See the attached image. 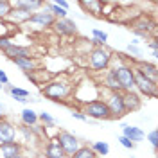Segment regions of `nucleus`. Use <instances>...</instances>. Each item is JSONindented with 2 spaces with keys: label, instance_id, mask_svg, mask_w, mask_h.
<instances>
[{
  "label": "nucleus",
  "instance_id": "nucleus-19",
  "mask_svg": "<svg viewBox=\"0 0 158 158\" xmlns=\"http://www.w3.org/2000/svg\"><path fill=\"white\" fill-rule=\"evenodd\" d=\"M13 63L18 67V69H22L25 74L27 72H32V70L38 69V59L36 58H18V59H13Z\"/></svg>",
  "mask_w": 158,
  "mask_h": 158
},
{
  "label": "nucleus",
  "instance_id": "nucleus-6",
  "mask_svg": "<svg viewBox=\"0 0 158 158\" xmlns=\"http://www.w3.org/2000/svg\"><path fill=\"white\" fill-rule=\"evenodd\" d=\"M58 142L61 149H63V153H65V156H74L76 153H77V149L81 148V142H79V138L74 135V133H69V131H58Z\"/></svg>",
  "mask_w": 158,
  "mask_h": 158
},
{
  "label": "nucleus",
  "instance_id": "nucleus-34",
  "mask_svg": "<svg viewBox=\"0 0 158 158\" xmlns=\"http://www.w3.org/2000/svg\"><path fill=\"white\" fill-rule=\"evenodd\" d=\"M70 115H72L74 118H77V120H81V122H90L88 118H86L85 115H83V113H81V111H72Z\"/></svg>",
  "mask_w": 158,
  "mask_h": 158
},
{
  "label": "nucleus",
  "instance_id": "nucleus-20",
  "mask_svg": "<svg viewBox=\"0 0 158 158\" xmlns=\"http://www.w3.org/2000/svg\"><path fill=\"white\" fill-rule=\"evenodd\" d=\"M20 118H22V124L27 126V128H34L36 122H38V113L32 108H23L22 113H20Z\"/></svg>",
  "mask_w": 158,
  "mask_h": 158
},
{
  "label": "nucleus",
  "instance_id": "nucleus-4",
  "mask_svg": "<svg viewBox=\"0 0 158 158\" xmlns=\"http://www.w3.org/2000/svg\"><path fill=\"white\" fill-rule=\"evenodd\" d=\"M81 113L88 118V120L90 118H92V120H108L110 118L108 106H106V102H104L102 99H95V101H92V102H86Z\"/></svg>",
  "mask_w": 158,
  "mask_h": 158
},
{
  "label": "nucleus",
  "instance_id": "nucleus-11",
  "mask_svg": "<svg viewBox=\"0 0 158 158\" xmlns=\"http://www.w3.org/2000/svg\"><path fill=\"white\" fill-rule=\"evenodd\" d=\"M4 54L13 61V59H18V58H36L32 56L29 47H22V45H16V43H11L7 49L4 50Z\"/></svg>",
  "mask_w": 158,
  "mask_h": 158
},
{
  "label": "nucleus",
  "instance_id": "nucleus-36",
  "mask_svg": "<svg viewBox=\"0 0 158 158\" xmlns=\"http://www.w3.org/2000/svg\"><path fill=\"white\" fill-rule=\"evenodd\" d=\"M54 4H56L58 7H61V9H65V11H69V7H70V4L67 2V0H56Z\"/></svg>",
  "mask_w": 158,
  "mask_h": 158
},
{
  "label": "nucleus",
  "instance_id": "nucleus-12",
  "mask_svg": "<svg viewBox=\"0 0 158 158\" xmlns=\"http://www.w3.org/2000/svg\"><path fill=\"white\" fill-rule=\"evenodd\" d=\"M43 4H45V2H41V0H15V2H11L13 7L22 9V11H25V13H31V15L41 9Z\"/></svg>",
  "mask_w": 158,
  "mask_h": 158
},
{
  "label": "nucleus",
  "instance_id": "nucleus-28",
  "mask_svg": "<svg viewBox=\"0 0 158 158\" xmlns=\"http://www.w3.org/2000/svg\"><path fill=\"white\" fill-rule=\"evenodd\" d=\"M72 158H97V155H95L88 146H81V148L77 149V153H76Z\"/></svg>",
  "mask_w": 158,
  "mask_h": 158
},
{
  "label": "nucleus",
  "instance_id": "nucleus-29",
  "mask_svg": "<svg viewBox=\"0 0 158 158\" xmlns=\"http://www.w3.org/2000/svg\"><path fill=\"white\" fill-rule=\"evenodd\" d=\"M38 120H41L45 126H54L56 124V120H54V117L50 115V113H47V111H41V113H38Z\"/></svg>",
  "mask_w": 158,
  "mask_h": 158
},
{
  "label": "nucleus",
  "instance_id": "nucleus-2",
  "mask_svg": "<svg viewBox=\"0 0 158 158\" xmlns=\"http://www.w3.org/2000/svg\"><path fill=\"white\" fill-rule=\"evenodd\" d=\"M111 69L115 70V76H117L118 86H120V92L122 94L135 92V76H133V67L131 65L120 63V65H115Z\"/></svg>",
  "mask_w": 158,
  "mask_h": 158
},
{
  "label": "nucleus",
  "instance_id": "nucleus-37",
  "mask_svg": "<svg viewBox=\"0 0 158 158\" xmlns=\"http://www.w3.org/2000/svg\"><path fill=\"white\" fill-rule=\"evenodd\" d=\"M148 45L151 47V50H153V52H158V43L155 41V40H153V41H149Z\"/></svg>",
  "mask_w": 158,
  "mask_h": 158
},
{
  "label": "nucleus",
  "instance_id": "nucleus-15",
  "mask_svg": "<svg viewBox=\"0 0 158 158\" xmlns=\"http://www.w3.org/2000/svg\"><path fill=\"white\" fill-rule=\"evenodd\" d=\"M102 83H104V88L108 92H120V86H118L117 76H115V70L110 67L108 70H104V77H102Z\"/></svg>",
  "mask_w": 158,
  "mask_h": 158
},
{
  "label": "nucleus",
  "instance_id": "nucleus-21",
  "mask_svg": "<svg viewBox=\"0 0 158 158\" xmlns=\"http://www.w3.org/2000/svg\"><path fill=\"white\" fill-rule=\"evenodd\" d=\"M7 18H9L13 23H16V25H22V23H27V22H29L31 13H25V11L16 9V7H11L9 15H7Z\"/></svg>",
  "mask_w": 158,
  "mask_h": 158
},
{
  "label": "nucleus",
  "instance_id": "nucleus-40",
  "mask_svg": "<svg viewBox=\"0 0 158 158\" xmlns=\"http://www.w3.org/2000/svg\"><path fill=\"white\" fill-rule=\"evenodd\" d=\"M0 110H2V111H4V104H2V102H0Z\"/></svg>",
  "mask_w": 158,
  "mask_h": 158
},
{
  "label": "nucleus",
  "instance_id": "nucleus-26",
  "mask_svg": "<svg viewBox=\"0 0 158 158\" xmlns=\"http://www.w3.org/2000/svg\"><path fill=\"white\" fill-rule=\"evenodd\" d=\"M92 151L97 155V156H106L110 153V146H108V142H94L92 144Z\"/></svg>",
  "mask_w": 158,
  "mask_h": 158
},
{
  "label": "nucleus",
  "instance_id": "nucleus-42",
  "mask_svg": "<svg viewBox=\"0 0 158 158\" xmlns=\"http://www.w3.org/2000/svg\"><path fill=\"white\" fill-rule=\"evenodd\" d=\"M67 158H70V156H67Z\"/></svg>",
  "mask_w": 158,
  "mask_h": 158
},
{
  "label": "nucleus",
  "instance_id": "nucleus-27",
  "mask_svg": "<svg viewBox=\"0 0 158 158\" xmlns=\"http://www.w3.org/2000/svg\"><path fill=\"white\" fill-rule=\"evenodd\" d=\"M4 88L9 92L11 95H13V99H22V97H29V92L23 88H18V86H4Z\"/></svg>",
  "mask_w": 158,
  "mask_h": 158
},
{
  "label": "nucleus",
  "instance_id": "nucleus-38",
  "mask_svg": "<svg viewBox=\"0 0 158 158\" xmlns=\"http://www.w3.org/2000/svg\"><path fill=\"white\" fill-rule=\"evenodd\" d=\"M0 120H4V111L0 110Z\"/></svg>",
  "mask_w": 158,
  "mask_h": 158
},
{
  "label": "nucleus",
  "instance_id": "nucleus-1",
  "mask_svg": "<svg viewBox=\"0 0 158 158\" xmlns=\"http://www.w3.org/2000/svg\"><path fill=\"white\" fill-rule=\"evenodd\" d=\"M72 92H74V85L70 83L69 79H61V77H54L45 86H41V94L47 99L54 101V102L67 101L72 95Z\"/></svg>",
  "mask_w": 158,
  "mask_h": 158
},
{
  "label": "nucleus",
  "instance_id": "nucleus-7",
  "mask_svg": "<svg viewBox=\"0 0 158 158\" xmlns=\"http://www.w3.org/2000/svg\"><path fill=\"white\" fill-rule=\"evenodd\" d=\"M54 22H56V18L52 16V13H50V11L45 7V4H43V7H41V9L31 15L27 25H38L40 29H49V27L54 25Z\"/></svg>",
  "mask_w": 158,
  "mask_h": 158
},
{
  "label": "nucleus",
  "instance_id": "nucleus-14",
  "mask_svg": "<svg viewBox=\"0 0 158 158\" xmlns=\"http://www.w3.org/2000/svg\"><path fill=\"white\" fill-rule=\"evenodd\" d=\"M27 77L34 83V85H38V86H43V85H47L49 81H52L54 79V74H50V72H45V70H32V72H27L25 74Z\"/></svg>",
  "mask_w": 158,
  "mask_h": 158
},
{
  "label": "nucleus",
  "instance_id": "nucleus-25",
  "mask_svg": "<svg viewBox=\"0 0 158 158\" xmlns=\"http://www.w3.org/2000/svg\"><path fill=\"white\" fill-rule=\"evenodd\" d=\"M45 7L52 13V16L56 20H59V18H67V15H69V11H65V9H61V7H58L54 2H45Z\"/></svg>",
  "mask_w": 158,
  "mask_h": 158
},
{
  "label": "nucleus",
  "instance_id": "nucleus-31",
  "mask_svg": "<svg viewBox=\"0 0 158 158\" xmlns=\"http://www.w3.org/2000/svg\"><path fill=\"white\" fill-rule=\"evenodd\" d=\"M148 140L151 142V146H153L155 149L158 148V131L156 129H153L151 133H148Z\"/></svg>",
  "mask_w": 158,
  "mask_h": 158
},
{
  "label": "nucleus",
  "instance_id": "nucleus-3",
  "mask_svg": "<svg viewBox=\"0 0 158 158\" xmlns=\"http://www.w3.org/2000/svg\"><path fill=\"white\" fill-rule=\"evenodd\" d=\"M90 69L94 72H104L110 69V63H111V52L106 47H95V49L90 50Z\"/></svg>",
  "mask_w": 158,
  "mask_h": 158
},
{
  "label": "nucleus",
  "instance_id": "nucleus-23",
  "mask_svg": "<svg viewBox=\"0 0 158 158\" xmlns=\"http://www.w3.org/2000/svg\"><path fill=\"white\" fill-rule=\"evenodd\" d=\"M135 69L142 74V76H146L149 81H153V83H156V67L153 65V63H140L138 67Z\"/></svg>",
  "mask_w": 158,
  "mask_h": 158
},
{
  "label": "nucleus",
  "instance_id": "nucleus-9",
  "mask_svg": "<svg viewBox=\"0 0 158 158\" xmlns=\"http://www.w3.org/2000/svg\"><path fill=\"white\" fill-rule=\"evenodd\" d=\"M52 29L56 31L58 34L61 36H76L77 34V25H76V22L72 18H59L54 22V25H52Z\"/></svg>",
  "mask_w": 158,
  "mask_h": 158
},
{
  "label": "nucleus",
  "instance_id": "nucleus-35",
  "mask_svg": "<svg viewBox=\"0 0 158 158\" xmlns=\"http://www.w3.org/2000/svg\"><path fill=\"white\" fill-rule=\"evenodd\" d=\"M0 85H2V86L9 85V77H7V74H6L4 70H0Z\"/></svg>",
  "mask_w": 158,
  "mask_h": 158
},
{
  "label": "nucleus",
  "instance_id": "nucleus-30",
  "mask_svg": "<svg viewBox=\"0 0 158 158\" xmlns=\"http://www.w3.org/2000/svg\"><path fill=\"white\" fill-rule=\"evenodd\" d=\"M11 7H13V6H11V2H7V0H0V20L7 18Z\"/></svg>",
  "mask_w": 158,
  "mask_h": 158
},
{
  "label": "nucleus",
  "instance_id": "nucleus-13",
  "mask_svg": "<svg viewBox=\"0 0 158 158\" xmlns=\"http://www.w3.org/2000/svg\"><path fill=\"white\" fill-rule=\"evenodd\" d=\"M122 99H124L126 113L137 111V110H140V106H142V99H140V95L135 94V92H126V94H122Z\"/></svg>",
  "mask_w": 158,
  "mask_h": 158
},
{
  "label": "nucleus",
  "instance_id": "nucleus-18",
  "mask_svg": "<svg viewBox=\"0 0 158 158\" xmlns=\"http://www.w3.org/2000/svg\"><path fill=\"white\" fill-rule=\"evenodd\" d=\"M79 6L83 9H86L88 13H92L94 16H97V18L102 16V2L101 0H83V2H79Z\"/></svg>",
  "mask_w": 158,
  "mask_h": 158
},
{
  "label": "nucleus",
  "instance_id": "nucleus-17",
  "mask_svg": "<svg viewBox=\"0 0 158 158\" xmlns=\"http://www.w3.org/2000/svg\"><path fill=\"white\" fill-rule=\"evenodd\" d=\"M122 137L129 138V140L135 144V142L144 140V138H146V133L138 128V126H122Z\"/></svg>",
  "mask_w": 158,
  "mask_h": 158
},
{
  "label": "nucleus",
  "instance_id": "nucleus-39",
  "mask_svg": "<svg viewBox=\"0 0 158 158\" xmlns=\"http://www.w3.org/2000/svg\"><path fill=\"white\" fill-rule=\"evenodd\" d=\"M13 158H25V156H23V155L20 153V155H16V156H13Z\"/></svg>",
  "mask_w": 158,
  "mask_h": 158
},
{
  "label": "nucleus",
  "instance_id": "nucleus-10",
  "mask_svg": "<svg viewBox=\"0 0 158 158\" xmlns=\"http://www.w3.org/2000/svg\"><path fill=\"white\" fill-rule=\"evenodd\" d=\"M15 140H16V128L6 118L0 120V146L13 144Z\"/></svg>",
  "mask_w": 158,
  "mask_h": 158
},
{
  "label": "nucleus",
  "instance_id": "nucleus-24",
  "mask_svg": "<svg viewBox=\"0 0 158 158\" xmlns=\"http://www.w3.org/2000/svg\"><path fill=\"white\" fill-rule=\"evenodd\" d=\"M92 41H94L97 47H104L106 41H108V34L101 29H92Z\"/></svg>",
  "mask_w": 158,
  "mask_h": 158
},
{
  "label": "nucleus",
  "instance_id": "nucleus-32",
  "mask_svg": "<svg viewBox=\"0 0 158 158\" xmlns=\"http://www.w3.org/2000/svg\"><path fill=\"white\" fill-rule=\"evenodd\" d=\"M118 142H120V144H122V148H126V149H135V144H133V142H131V140H129V138L122 137V135H120V137H118Z\"/></svg>",
  "mask_w": 158,
  "mask_h": 158
},
{
  "label": "nucleus",
  "instance_id": "nucleus-22",
  "mask_svg": "<svg viewBox=\"0 0 158 158\" xmlns=\"http://www.w3.org/2000/svg\"><path fill=\"white\" fill-rule=\"evenodd\" d=\"M22 153V146L18 142H13V144H6V146H0V158H13Z\"/></svg>",
  "mask_w": 158,
  "mask_h": 158
},
{
  "label": "nucleus",
  "instance_id": "nucleus-41",
  "mask_svg": "<svg viewBox=\"0 0 158 158\" xmlns=\"http://www.w3.org/2000/svg\"><path fill=\"white\" fill-rule=\"evenodd\" d=\"M2 90H4V86H2V85H0V92H2Z\"/></svg>",
  "mask_w": 158,
  "mask_h": 158
},
{
  "label": "nucleus",
  "instance_id": "nucleus-16",
  "mask_svg": "<svg viewBox=\"0 0 158 158\" xmlns=\"http://www.w3.org/2000/svg\"><path fill=\"white\" fill-rule=\"evenodd\" d=\"M45 158H67L61 146H59L58 138H50L49 144L45 146Z\"/></svg>",
  "mask_w": 158,
  "mask_h": 158
},
{
  "label": "nucleus",
  "instance_id": "nucleus-33",
  "mask_svg": "<svg viewBox=\"0 0 158 158\" xmlns=\"http://www.w3.org/2000/svg\"><path fill=\"white\" fill-rule=\"evenodd\" d=\"M126 50H128L131 56H142V50L138 49V47H135V45H128V47H126Z\"/></svg>",
  "mask_w": 158,
  "mask_h": 158
},
{
  "label": "nucleus",
  "instance_id": "nucleus-8",
  "mask_svg": "<svg viewBox=\"0 0 158 158\" xmlns=\"http://www.w3.org/2000/svg\"><path fill=\"white\" fill-rule=\"evenodd\" d=\"M133 76H135V88L142 95H146V97H155L156 95V83H153L146 76H142L135 67H133Z\"/></svg>",
  "mask_w": 158,
  "mask_h": 158
},
{
  "label": "nucleus",
  "instance_id": "nucleus-5",
  "mask_svg": "<svg viewBox=\"0 0 158 158\" xmlns=\"http://www.w3.org/2000/svg\"><path fill=\"white\" fill-rule=\"evenodd\" d=\"M108 106L110 118H122L126 115V108H124V99H122V92H108V97L102 99Z\"/></svg>",
  "mask_w": 158,
  "mask_h": 158
}]
</instances>
